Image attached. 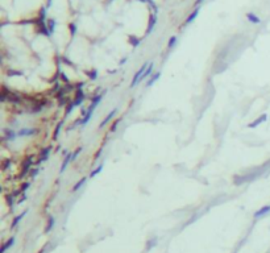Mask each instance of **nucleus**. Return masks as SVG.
<instances>
[{"label":"nucleus","mask_w":270,"mask_h":253,"mask_svg":"<svg viewBox=\"0 0 270 253\" xmlns=\"http://www.w3.org/2000/svg\"><path fill=\"white\" fill-rule=\"evenodd\" d=\"M86 74L90 77V79L91 81H94V79H96V77H98V73H96V70H92V71L90 73V71H86Z\"/></svg>","instance_id":"obj_23"},{"label":"nucleus","mask_w":270,"mask_h":253,"mask_svg":"<svg viewBox=\"0 0 270 253\" xmlns=\"http://www.w3.org/2000/svg\"><path fill=\"white\" fill-rule=\"evenodd\" d=\"M175 44H177V37H175V36H173V37H170L169 42H167V48H169V49L174 48V45H175Z\"/></svg>","instance_id":"obj_22"},{"label":"nucleus","mask_w":270,"mask_h":253,"mask_svg":"<svg viewBox=\"0 0 270 253\" xmlns=\"http://www.w3.org/2000/svg\"><path fill=\"white\" fill-rule=\"evenodd\" d=\"M270 212V206H264V207H261L258 211H256L254 212V217L256 219H260V217H262V216H265V215H268Z\"/></svg>","instance_id":"obj_3"},{"label":"nucleus","mask_w":270,"mask_h":253,"mask_svg":"<svg viewBox=\"0 0 270 253\" xmlns=\"http://www.w3.org/2000/svg\"><path fill=\"white\" fill-rule=\"evenodd\" d=\"M54 28H55V21L54 20H49V32L53 33V32H54Z\"/></svg>","instance_id":"obj_24"},{"label":"nucleus","mask_w":270,"mask_h":253,"mask_svg":"<svg viewBox=\"0 0 270 253\" xmlns=\"http://www.w3.org/2000/svg\"><path fill=\"white\" fill-rule=\"evenodd\" d=\"M54 223H55L54 217H53V216H50V217H49V221H48V225H46V228H45V233L50 232V231H51V228L54 227Z\"/></svg>","instance_id":"obj_14"},{"label":"nucleus","mask_w":270,"mask_h":253,"mask_svg":"<svg viewBox=\"0 0 270 253\" xmlns=\"http://www.w3.org/2000/svg\"><path fill=\"white\" fill-rule=\"evenodd\" d=\"M25 198H26V197H23V198H21V199H20V201H19V203H23V202L25 201Z\"/></svg>","instance_id":"obj_31"},{"label":"nucleus","mask_w":270,"mask_h":253,"mask_svg":"<svg viewBox=\"0 0 270 253\" xmlns=\"http://www.w3.org/2000/svg\"><path fill=\"white\" fill-rule=\"evenodd\" d=\"M26 212H28V211H24V212H23V214H21V215H17V216L15 217V219H13V221H12V224H11V228H15V227H16V225H17V224H19V223H20V221H21V220H23V217H24V216L26 215Z\"/></svg>","instance_id":"obj_11"},{"label":"nucleus","mask_w":270,"mask_h":253,"mask_svg":"<svg viewBox=\"0 0 270 253\" xmlns=\"http://www.w3.org/2000/svg\"><path fill=\"white\" fill-rule=\"evenodd\" d=\"M71 158H73V154H67V156L65 157V161L62 162V166H61V169H59V173H63V171H65L66 166H67V163L71 161Z\"/></svg>","instance_id":"obj_13"},{"label":"nucleus","mask_w":270,"mask_h":253,"mask_svg":"<svg viewBox=\"0 0 270 253\" xmlns=\"http://www.w3.org/2000/svg\"><path fill=\"white\" fill-rule=\"evenodd\" d=\"M10 163H11V159H7V161L4 162V166H3L4 170H6V169H8V165H10Z\"/></svg>","instance_id":"obj_30"},{"label":"nucleus","mask_w":270,"mask_h":253,"mask_svg":"<svg viewBox=\"0 0 270 253\" xmlns=\"http://www.w3.org/2000/svg\"><path fill=\"white\" fill-rule=\"evenodd\" d=\"M115 115H116V109H112V111H111V112L107 115V116L104 117V120L101 121V124H100V128H103V127L105 125V124H108L111 120H112V117L115 116Z\"/></svg>","instance_id":"obj_7"},{"label":"nucleus","mask_w":270,"mask_h":253,"mask_svg":"<svg viewBox=\"0 0 270 253\" xmlns=\"http://www.w3.org/2000/svg\"><path fill=\"white\" fill-rule=\"evenodd\" d=\"M153 67H154V63H149V66L146 67V70H145V74H144V77H143V79L144 78H146V77H149V75H152V71H153Z\"/></svg>","instance_id":"obj_18"},{"label":"nucleus","mask_w":270,"mask_h":253,"mask_svg":"<svg viewBox=\"0 0 270 253\" xmlns=\"http://www.w3.org/2000/svg\"><path fill=\"white\" fill-rule=\"evenodd\" d=\"M86 181H87V177H83V178H82V179H79V181L77 182V183H75V185H74V187L71 189V191H73V193H74V191H78V190H79V189H81V187H82V186H83V185H85V183H86Z\"/></svg>","instance_id":"obj_10"},{"label":"nucleus","mask_w":270,"mask_h":253,"mask_svg":"<svg viewBox=\"0 0 270 253\" xmlns=\"http://www.w3.org/2000/svg\"><path fill=\"white\" fill-rule=\"evenodd\" d=\"M32 163H33V158L32 157H28L25 159V162H24V169H23V173H21V178L28 173V170H29V167L32 166Z\"/></svg>","instance_id":"obj_6"},{"label":"nucleus","mask_w":270,"mask_h":253,"mask_svg":"<svg viewBox=\"0 0 270 253\" xmlns=\"http://www.w3.org/2000/svg\"><path fill=\"white\" fill-rule=\"evenodd\" d=\"M28 187H29V183H28V182H26V183H24L23 186H21V191H25V190L28 189Z\"/></svg>","instance_id":"obj_29"},{"label":"nucleus","mask_w":270,"mask_h":253,"mask_svg":"<svg viewBox=\"0 0 270 253\" xmlns=\"http://www.w3.org/2000/svg\"><path fill=\"white\" fill-rule=\"evenodd\" d=\"M198 15H199V8H196L195 11H192V12H191V15H188V17L186 19V24L192 23V21L196 19V16H198Z\"/></svg>","instance_id":"obj_12"},{"label":"nucleus","mask_w":270,"mask_h":253,"mask_svg":"<svg viewBox=\"0 0 270 253\" xmlns=\"http://www.w3.org/2000/svg\"><path fill=\"white\" fill-rule=\"evenodd\" d=\"M246 19L250 21V23H253V24H260L261 23V19L257 16V15H254V13H252V12H249V13H246Z\"/></svg>","instance_id":"obj_8"},{"label":"nucleus","mask_w":270,"mask_h":253,"mask_svg":"<svg viewBox=\"0 0 270 253\" xmlns=\"http://www.w3.org/2000/svg\"><path fill=\"white\" fill-rule=\"evenodd\" d=\"M62 124H63V123H59L58 125H57V128H55V132H54V139H57V137H58V133H59V129H61Z\"/></svg>","instance_id":"obj_25"},{"label":"nucleus","mask_w":270,"mask_h":253,"mask_svg":"<svg viewBox=\"0 0 270 253\" xmlns=\"http://www.w3.org/2000/svg\"><path fill=\"white\" fill-rule=\"evenodd\" d=\"M50 149H51V148H45V149H44V154L41 156V158H40L38 163H41L42 161H45V159L48 158V156H49V152H50Z\"/></svg>","instance_id":"obj_19"},{"label":"nucleus","mask_w":270,"mask_h":253,"mask_svg":"<svg viewBox=\"0 0 270 253\" xmlns=\"http://www.w3.org/2000/svg\"><path fill=\"white\" fill-rule=\"evenodd\" d=\"M203 2V0H196V3H195V6H199V4H200Z\"/></svg>","instance_id":"obj_32"},{"label":"nucleus","mask_w":270,"mask_h":253,"mask_svg":"<svg viewBox=\"0 0 270 253\" xmlns=\"http://www.w3.org/2000/svg\"><path fill=\"white\" fill-rule=\"evenodd\" d=\"M33 133H37V129H21L19 132V136H30Z\"/></svg>","instance_id":"obj_15"},{"label":"nucleus","mask_w":270,"mask_h":253,"mask_svg":"<svg viewBox=\"0 0 270 253\" xmlns=\"http://www.w3.org/2000/svg\"><path fill=\"white\" fill-rule=\"evenodd\" d=\"M81 152H82V148H81V146H79V148H78L77 150H75V153H73V158H71V159H73V161H74V159H75V158H77V157H78V154H79V153H81Z\"/></svg>","instance_id":"obj_27"},{"label":"nucleus","mask_w":270,"mask_h":253,"mask_svg":"<svg viewBox=\"0 0 270 253\" xmlns=\"http://www.w3.org/2000/svg\"><path fill=\"white\" fill-rule=\"evenodd\" d=\"M70 32H71V36H74V34L77 33V26H75V24H70Z\"/></svg>","instance_id":"obj_26"},{"label":"nucleus","mask_w":270,"mask_h":253,"mask_svg":"<svg viewBox=\"0 0 270 253\" xmlns=\"http://www.w3.org/2000/svg\"><path fill=\"white\" fill-rule=\"evenodd\" d=\"M129 42H131V45L133 48H137L140 45V38H136L135 36H131L129 37Z\"/></svg>","instance_id":"obj_17"},{"label":"nucleus","mask_w":270,"mask_h":253,"mask_svg":"<svg viewBox=\"0 0 270 253\" xmlns=\"http://www.w3.org/2000/svg\"><path fill=\"white\" fill-rule=\"evenodd\" d=\"M119 123H120V120H117L116 123H113V125H112V128H111V131H116V128H117V125H119Z\"/></svg>","instance_id":"obj_28"},{"label":"nucleus","mask_w":270,"mask_h":253,"mask_svg":"<svg viewBox=\"0 0 270 253\" xmlns=\"http://www.w3.org/2000/svg\"><path fill=\"white\" fill-rule=\"evenodd\" d=\"M83 100H85V94H83L82 90H78V91H77V96H75V99H74L75 107H77V105H81Z\"/></svg>","instance_id":"obj_5"},{"label":"nucleus","mask_w":270,"mask_h":253,"mask_svg":"<svg viewBox=\"0 0 270 253\" xmlns=\"http://www.w3.org/2000/svg\"><path fill=\"white\" fill-rule=\"evenodd\" d=\"M156 23H157V15H156V13H153V15H150V17H149V26H148L146 34H149V33L153 30V28H154V25H156Z\"/></svg>","instance_id":"obj_4"},{"label":"nucleus","mask_w":270,"mask_h":253,"mask_svg":"<svg viewBox=\"0 0 270 253\" xmlns=\"http://www.w3.org/2000/svg\"><path fill=\"white\" fill-rule=\"evenodd\" d=\"M125 61H127V58H123V59H121V62H120V63H121V65H123V63H125Z\"/></svg>","instance_id":"obj_33"},{"label":"nucleus","mask_w":270,"mask_h":253,"mask_svg":"<svg viewBox=\"0 0 270 253\" xmlns=\"http://www.w3.org/2000/svg\"><path fill=\"white\" fill-rule=\"evenodd\" d=\"M160 77H161V73H160V71H158V73H156V74H154L152 78L149 79V82L146 83V86H152V84H154V82H156L157 79H160Z\"/></svg>","instance_id":"obj_16"},{"label":"nucleus","mask_w":270,"mask_h":253,"mask_svg":"<svg viewBox=\"0 0 270 253\" xmlns=\"http://www.w3.org/2000/svg\"><path fill=\"white\" fill-rule=\"evenodd\" d=\"M101 170H103V163H100V165H99L98 167H96L95 170H92V173L90 174V177H91V178H94V177H95V175H98Z\"/></svg>","instance_id":"obj_21"},{"label":"nucleus","mask_w":270,"mask_h":253,"mask_svg":"<svg viewBox=\"0 0 270 253\" xmlns=\"http://www.w3.org/2000/svg\"><path fill=\"white\" fill-rule=\"evenodd\" d=\"M15 244V237H11V239H8L7 240V243L4 244V245L2 247V249H0V253H6V251L7 249H10V248Z\"/></svg>","instance_id":"obj_9"},{"label":"nucleus","mask_w":270,"mask_h":253,"mask_svg":"<svg viewBox=\"0 0 270 253\" xmlns=\"http://www.w3.org/2000/svg\"><path fill=\"white\" fill-rule=\"evenodd\" d=\"M146 67H148V62L146 63H144L143 66H141V69L137 71L136 74H135V77H133V79H132V83H131V87H135L137 83H139L141 79H143V77H144V74H145V70H146Z\"/></svg>","instance_id":"obj_1"},{"label":"nucleus","mask_w":270,"mask_h":253,"mask_svg":"<svg viewBox=\"0 0 270 253\" xmlns=\"http://www.w3.org/2000/svg\"><path fill=\"white\" fill-rule=\"evenodd\" d=\"M156 244H157V237H154V239H152V240H149V241L146 243V251H150L153 247H156Z\"/></svg>","instance_id":"obj_20"},{"label":"nucleus","mask_w":270,"mask_h":253,"mask_svg":"<svg viewBox=\"0 0 270 253\" xmlns=\"http://www.w3.org/2000/svg\"><path fill=\"white\" fill-rule=\"evenodd\" d=\"M266 119H268V115L266 113H264V115H261L260 117H257L254 121H252V123H249L248 124V128H256V127H258L261 123H264V121H266Z\"/></svg>","instance_id":"obj_2"}]
</instances>
